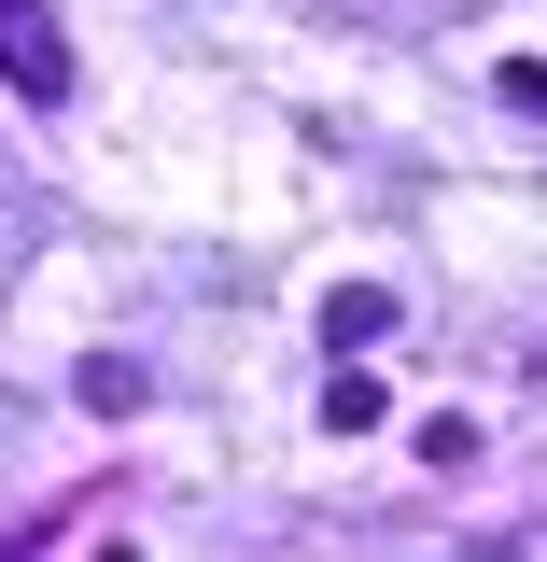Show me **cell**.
<instances>
[{"label": "cell", "mask_w": 547, "mask_h": 562, "mask_svg": "<svg viewBox=\"0 0 547 562\" xmlns=\"http://www.w3.org/2000/svg\"><path fill=\"white\" fill-rule=\"evenodd\" d=\"M0 85H14V99H70V43H57V0H0Z\"/></svg>", "instance_id": "1"}, {"label": "cell", "mask_w": 547, "mask_h": 562, "mask_svg": "<svg viewBox=\"0 0 547 562\" xmlns=\"http://www.w3.org/2000/svg\"><path fill=\"white\" fill-rule=\"evenodd\" d=\"M323 422H338V436H379V422H394V394H379L365 366H338V380H323Z\"/></svg>", "instance_id": "3"}, {"label": "cell", "mask_w": 547, "mask_h": 562, "mask_svg": "<svg viewBox=\"0 0 547 562\" xmlns=\"http://www.w3.org/2000/svg\"><path fill=\"white\" fill-rule=\"evenodd\" d=\"M323 338H338V351L394 338V295H379V281H338V295H323Z\"/></svg>", "instance_id": "2"}]
</instances>
